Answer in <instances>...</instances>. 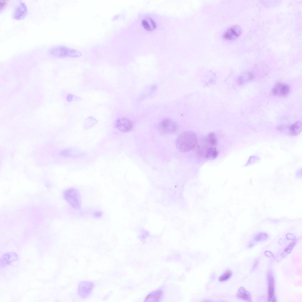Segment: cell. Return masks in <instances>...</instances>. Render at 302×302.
<instances>
[{"label":"cell","instance_id":"1","mask_svg":"<svg viewBox=\"0 0 302 302\" xmlns=\"http://www.w3.org/2000/svg\"><path fill=\"white\" fill-rule=\"evenodd\" d=\"M197 142L196 134L193 131H188L183 132L178 137L176 145L180 150L187 152L194 148Z\"/></svg>","mask_w":302,"mask_h":302},{"label":"cell","instance_id":"2","mask_svg":"<svg viewBox=\"0 0 302 302\" xmlns=\"http://www.w3.org/2000/svg\"><path fill=\"white\" fill-rule=\"evenodd\" d=\"M64 199L73 209H80L81 206V195L79 190L74 187L67 188L63 192Z\"/></svg>","mask_w":302,"mask_h":302},{"label":"cell","instance_id":"3","mask_svg":"<svg viewBox=\"0 0 302 302\" xmlns=\"http://www.w3.org/2000/svg\"><path fill=\"white\" fill-rule=\"evenodd\" d=\"M49 52L51 55L58 57H78L81 55L79 51L61 45H55L51 47Z\"/></svg>","mask_w":302,"mask_h":302},{"label":"cell","instance_id":"4","mask_svg":"<svg viewBox=\"0 0 302 302\" xmlns=\"http://www.w3.org/2000/svg\"><path fill=\"white\" fill-rule=\"evenodd\" d=\"M94 283L90 281L84 280L81 282L78 286V291L80 298L85 299L92 294L95 287Z\"/></svg>","mask_w":302,"mask_h":302},{"label":"cell","instance_id":"5","mask_svg":"<svg viewBox=\"0 0 302 302\" xmlns=\"http://www.w3.org/2000/svg\"><path fill=\"white\" fill-rule=\"evenodd\" d=\"M158 127L162 132L170 133L175 132L177 129L176 123L169 118H164L160 122Z\"/></svg>","mask_w":302,"mask_h":302},{"label":"cell","instance_id":"6","mask_svg":"<svg viewBox=\"0 0 302 302\" xmlns=\"http://www.w3.org/2000/svg\"><path fill=\"white\" fill-rule=\"evenodd\" d=\"M267 280L268 283V301L275 302L276 301L275 296V279L273 273L271 270H269L267 273Z\"/></svg>","mask_w":302,"mask_h":302},{"label":"cell","instance_id":"7","mask_svg":"<svg viewBox=\"0 0 302 302\" xmlns=\"http://www.w3.org/2000/svg\"><path fill=\"white\" fill-rule=\"evenodd\" d=\"M113 125L114 127L123 132H127L130 131L132 127L130 121L125 118H120L116 120Z\"/></svg>","mask_w":302,"mask_h":302},{"label":"cell","instance_id":"8","mask_svg":"<svg viewBox=\"0 0 302 302\" xmlns=\"http://www.w3.org/2000/svg\"><path fill=\"white\" fill-rule=\"evenodd\" d=\"M27 5L22 1L19 2L15 6L12 14V17L16 19L24 18L27 14Z\"/></svg>","mask_w":302,"mask_h":302},{"label":"cell","instance_id":"9","mask_svg":"<svg viewBox=\"0 0 302 302\" xmlns=\"http://www.w3.org/2000/svg\"><path fill=\"white\" fill-rule=\"evenodd\" d=\"M241 31V29L239 26L237 25H234L226 31L223 35V37L227 40H234L240 35Z\"/></svg>","mask_w":302,"mask_h":302},{"label":"cell","instance_id":"10","mask_svg":"<svg viewBox=\"0 0 302 302\" xmlns=\"http://www.w3.org/2000/svg\"><path fill=\"white\" fill-rule=\"evenodd\" d=\"M18 259L17 254L15 252H11L5 253L0 258V267H4L10 265L12 262L17 260Z\"/></svg>","mask_w":302,"mask_h":302},{"label":"cell","instance_id":"11","mask_svg":"<svg viewBox=\"0 0 302 302\" xmlns=\"http://www.w3.org/2000/svg\"><path fill=\"white\" fill-rule=\"evenodd\" d=\"M289 86L287 85L280 83H278L273 87L272 92L275 95L283 96L287 94L289 91Z\"/></svg>","mask_w":302,"mask_h":302},{"label":"cell","instance_id":"12","mask_svg":"<svg viewBox=\"0 0 302 302\" xmlns=\"http://www.w3.org/2000/svg\"><path fill=\"white\" fill-rule=\"evenodd\" d=\"M236 296L237 298L245 301H252L250 293L243 287H241L239 288Z\"/></svg>","mask_w":302,"mask_h":302},{"label":"cell","instance_id":"13","mask_svg":"<svg viewBox=\"0 0 302 302\" xmlns=\"http://www.w3.org/2000/svg\"><path fill=\"white\" fill-rule=\"evenodd\" d=\"M163 292L161 290H157L149 294L145 299V301H159L161 299Z\"/></svg>","mask_w":302,"mask_h":302},{"label":"cell","instance_id":"14","mask_svg":"<svg viewBox=\"0 0 302 302\" xmlns=\"http://www.w3.org/2000/svg\"><path fill=\"white\" fill-rule=\"evenodd\" d=\"M142 24L145 29L150 30L154 29L156 26V24L155 21L149 17L143 19L142 21Z\"/></svg>","mask_w":302,"mask_h":302},{"label":"cell","instance_id":"15","mask_svg":"<svg viewBox=\"0 0 302 302\" xmlns=\"http://www.w3.org/2000/svg\"><path fill=\"white\" fill-rule=\"evenodd\" d=\"M302 129V124L300 121L297 122L289 127V132L293 135L298 134Z\"/></svg>","mask_w":302,"mask_h":302},{"label":"cell","instance_id":"16","mask_svg":"<svg viewBox=\"0 0 302 302\" xmlns=\"http://www.w3.org/2000/svg\"><path fill=\"white\" fill-rule=\"evenodd\" d=\"M218 152L216 148L210 147L206 150L205 153L206 157L209 159H213L216 157Z\"/></svg>","mask_w":302,"mask_h":302},{"label":"cell","instance_id":"17","mask_svg":"<svg viewBox=\"0 0 302 302\" xmlns=\"http://www.w3.org/2000/svg\"><path fill=\"white\" fill-rule=\"evenodd\" d=\"M293 241L285 249L283 253V257H285L288 254L290 253L291 251L292 250L293 247L295 245L296 241L295 239L293 240Z\"/></svg>","mask_w":302,"mask_h":302},{"label":"cell","instance_id":"18","mask_svg":"<svg viewBox=\"0 0 302 302\" xmlns=\"http://www.w3.org/2000/svg\"><path fill=\"white\" fill-rule=\"evenodd\" d=\"M232 275L231 271L229 270H226L219 278V280L221 282L225 281L229 279Z\"/></svg>","mask_w":302,"mask_h":302},{"label":"cell","instance_id":"19","mask_svg":"<svg viewBox=\"0 0 302 302\" xmlns=\"http://www.w3.org/2000/svg\"><path fill=\"white\" fill-rule=\"evenodd\" d=\"M208 141L212 146H215L217 144V139L215 134L213 133L209 134L207 137Z\"/></svg>","mask_w":302,"mask_h":302},{"label":"cell","instance_id":"20","mask_svg":"<svg viewBox=\"0 0 302 302\" xmlns=\"http://www.w3.org/2000/svg\"><path fill=\"white\" fill-rule=\"evenodd\" d=\"M268 235L264 232H260L257 234L254 237V240L256 241H264L267 238Z\"/></svg>","mask_w":302,"mask_h":302},{"label":"cell","instance_id":"21","mask_svg":"<svg viewBox=\"0 0 302 302\" xmlns=\"http://www.w3.org/2000/svg\"><path fill=\"white\" fill-rule=\"evenodd\" d=\"M253 74L251 73H247L244 76H242L240 79L239 82L240 83H243L245 81L250 80L253 78Z\"/></svg>","mask_w":302,"mask_h":302},{"label":"cell","instance_id":"22","mask_svg":"<svg viewBox=\"0 0 302 302\" xmlns=\"http://www.w3.org/2000/svg\"><path fill=\"white\" fill-rule=\"evenodd\" d=\"M103 213L100 211H95L93 213V216L95 218H99L102 216Z\"/></svg>","mask_w":302,"mask_h":302},{"label":"cell","instance_id":"23","mask_svg":"<svg viewBox=\"0 0 302 302\" xmlns=\"http://www.w3.org/2000/svg\"><path fill=\"white\" fill-rule=\"evenodd\" d=\"M286 238L289 240H293L296 239L295 236L293 234L288 233L286 236Z\"/></svg>","mask_w":302,"mask_h":302},{"label":"cell","instance_id":"24","mask_svg":"<svg viewBox=\"0 0 302 302\" xmlns=\"http://www.w3.org/2000/svg\"><path fill=\"white\" fill-rule=\"evenodd\" d=\"M258 262L259 260L258 259H257L255 260L253 265L252 270H253L257 268L258 264Z\"/></svg>","mask_w":302,"mask_h":302},{"label":"cell","instance_id":"25","mask_svg":"<svg viewBox=\"0 0 302 302\" xmlns=\"http://www.w3.org/2000/svg\"><path fill=\"white\" fill-rule=\"evenodd\" d=\"M265 255L267 257H274V256L273 253H272L271 252L269 251H266L265 252Z\"/></svg>","mask_w":302,"mask_h":302},{"label":"cell","instance_id":"26","mask_svg":"<svg viewBox=\"0 0 302 302\" xmlns=\"http://www.w3.org/2000/svg\"><path fill=\"white\" fill-rule=\"evenodd\" d=\"M0 4V10L1 11V10L4 9V7L5 6L6 4V2L5 1H1Z\"/></svg>","mask_w":302,"mask_h":302},{"label":"cell","instance_id":"27","mask_svg":"<svg viewBox=\"0 0 302 302\" xmlns=\"http://www.w3.org/2000/svg\"><path fill=\"white\" fill-rule=\"evenodd\" d=\"M252 245H253V244H252L251 243H250V244H249V247H251L252 246Z\"/></svg>","mask_w":302,"mask_h":302}]
</instances>
